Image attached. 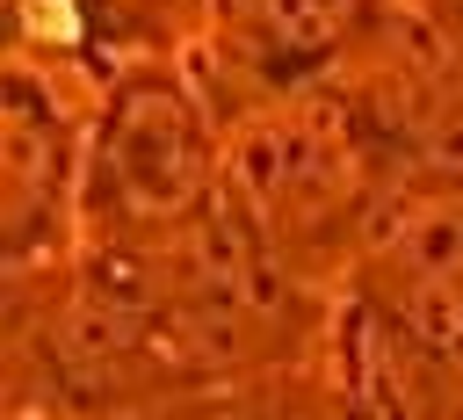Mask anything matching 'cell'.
I'll return each instance as SVG.
<instances>
[{
	"label": "cell",
	"mask_w": 463,
	"mask_h": 420,
	"mask_svg": "<svg viewBox=\"0 0 463 420\" xmlns=\"http://www.w3.org/2000/svg\"><path fill=\"white\" fill-rule=\"evenodd\" d=\"M369 297L420 355L463 362V174L383 196L369 224Z\"/></svg>",
	"instance_id": "3"
},
{
	"label": "cell",
	"mask_w": 463,
	"mask_h": 420,
	"mask_svg": "<svg viewBox=\"0 0 463 420\" xmlns=\"http://www.w3.org/2000/svg\"><path fill=\"white\" fill-rule=\"evenodd\" d=\"M362 174L369 167H362L347 109L318 94H289L246 116V130H232L224 145L232 210L260 239V253H297L326 232H347V217L369 196Z\"/></svg>",
	"instance_id": "2"
},
{
	"label": "cell",
	"mask_w": 463,
	"mask_h": 420,
	"mask_svg": "<svg viewBox=\"0 0 463 420\" xmlns=\"http://www.w3.org/2000/svg\"><path fill=\"white\" fill-rule=\"evenodd\" d=\"M224 174V152L203 123V109L145 72L123 80L101 109L94 152H87V203L116 232V246H152L210 210V188Z\"/></svg>",
	"instance_id": "1"
},
{
	"label": "cell",
	"mask_w": 463,
	"mask_h": 420,
	"mask_svg": "<svg viewBox=\"0 0 463 420\" xmlns=\"http://www.w3.org/2000/svg\"><path fill=\"white\" fill-rule=\"evenodd\" d=\"M210 7H217L224 43L275 87V80L326 65L347 43V29L362 22L369 0H210Z\"/></svg>",
	"instance_id": "4"
}]
</instances>
